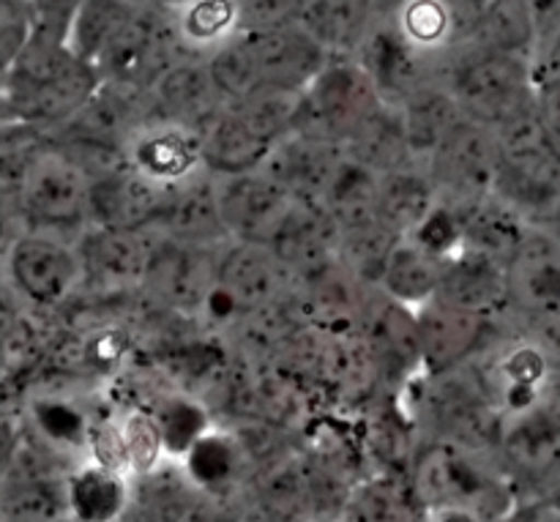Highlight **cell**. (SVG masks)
<instances>
[{
    "label": "cell",
    "mask_w": 560,
    "mask_h": 522,
    "mask_svg": "<svg viewBox=\"0 0 560 522\" xmlns=\"http://www.w3.org/2000/svg\"><path fill=\"white\" fill-rule=\"evenodd\" d=\"M102 88V77L69 47V38L33 31L20 58L3 69V126L55 131Z\"/></svg>",
    "instance_id": "1"
},
{
    "label": "cell",
    "mask_w": 560,
    "mask_h": 522,
    "mask_svg": "<svg viewBox=\"0 0 560 522\" xmlns=\"http://www.w3.org/2000/svg\"><path fill=\"white\" fill-rule=\"evenodd\" d=\"M410 487L430 509H470L498 522L517 509V485L495 452L452 441H430L413 460Z\"/></svg>",
    "instance_id": "2"
},
{
    "label": "cell",
    "mask_w": 560,
    "mask_h": 522,
    "mask_svg": "<svg viewBox=\"0 0 560 522\" xmlns=\"http://www.w3.org/2000/svg\"><path fill=\"white\" fill-rule=\"evenodd\" d=\"M443 85L465 118L498 131L534 109L536 66L520 55L470 44L448 60Z\"/></svg>",
    "instance_id": "3"
},
{
    "label": "cell",
    "mask_w": 560,
    "mask_h": 522,
    "mask_svg": "<svg viewBox=\"0 0 560 522\" xmlns=\"http://www.w3.org/2000/svg\"><path fill=\"white\" fill-rule=\"evenodd\" d=\"M301 93L260 91L228 104L202 129V159L211 175H241L260 170L273 148L293 135Z\"/></svg>",
    "instance_id": "4"
},
{
    "label": "cell",
    "mask_w": 560,
    "mask_h": 522,
    "mask_svg": "<svg viewBox=\"0 0 560 522\" xmlns=\"http://www.w3.org/2000/svg\"><path fill=\"white\" fill-rule=\"evenodd\" d=\"M498 137L501 162L495 195L525 222L541 228L560 206V148L541 129L534 109L498 129Z\"/></svg>",
    "instance_id": "5"
},
{
    "label": "cell",
    "mask_w": 560,
    "mask_h": 522,
    "mask_svg": "<svg viewBox=\"0 0 560 522\" xmlns=\"http://www.w3.org/2000/svg\"><path fill=\"white\" fill-rule=\"evenodd\" d=\"M5 285L20 306L52 312L85 288V263L77 239L44 230H16L5 246Z\"/></svg>",
    "instance_id": "6"
},
{
    "label": "cell",
    "mask_w": 560,
    "mask_h": 522,
    "mask_svg": "<svg viewBox=\"0 0 560 522\" xmlns=\"http://www.w3.org/2000/svg\"><path fill=\"white\" fill-rule=\"evenodd\" d=\"M381 104V93L359 60L331 58L301 93L293 131L348 148Z\"/></svg>",
    "instance_id": "7"
},
{
    "label": "cell",
    "mask_w": 560,
    "mask_h": 522,
    "mask_svg": "<svg viewBox=\"0 0 560 522\" xmlns=\"http://www.w3.org/2000/svg\"><path fill=\"white\" fill-rule=\"evenodd\" d=\"M295 288L271 246L228 241L219 257V282L202 317L213 323H241L277 306Z\"/></svg>",
    "instance_id": "8"
},
{
    "label": "cell",
    "mask_w": 560,
    "mask_h": 522,
    "mask_svg": "<svg viewBox=\"0 0 560 522\" xmlns=\"http://www.w3.org/2000/svg\"><path fill=\"white\" fill-rule=\"evenodd\" d=\"M178 42L164 9H135L113 42L107 44L93 69L102 82L148 93L153 82L180 60Z\"/></svg>",
    "instance_id": "9"
},
{
    "label": "cell",
    "mask_w": 560,
    "mask_h": 522,
    "mask_svg": "<svg viewBox=\"0 0 560 522\" xmlns=\"http://www.w3.org/2000/svg\"><path fill=\"white\" fill-rule=\"evenodd\" d=\"M219 257L222 246L186 244L156 235L142 293L164 310L202 317L219 282Z\"/></svg>",
    "instance_id": "10"
},
{
    "label": "cell",
    "mask_w": 560,
    "mask_h": 522,
    "mask_svg": "<svg viewBox=\"0 0 560 522\" xmlns=\"http://www.w3.org/2000/svg\"><path fill=\"white\" fill-rule=\"evenodd\" d=\"M481 5L468 0H381L377 16L392 22L394 31L446 71L448 60L476 44Z\"/></svg>",
    "instance_id": "11"
},
{
    "label": "cell",
    "mask_w": 560,
    "mask_h": 522,
    "mask_svg": "<svg viewBox=\"0 0 560 522\" xmlns=\"http://www.w3.org/2000/svg\"><path fill=\"white\" fill-rule=\"evenodd\" d=\"M498 162H501L498 131L463 118V124L446 137V142L432 153L424 167L441 202L463 206V202L495 195Z\"/></svg>",
    "instance_id": "12"
},
{
    "label": "cell",
    "mask_w": 560,
    "mask_h": 522,
    "mask_svg": "<svg viewBox=\"0 0 560 522\" xmlns=\"http://www.w3.org/2000/svg\"><path fill=\"white\" fill-rule=\"evenodd\" d=\"M224 233L238 244L271 246L299 202L266 170L213 175Z\"/></svg>",
    "instance_id": "13"
},
{
    "label": "cell",
    "mask_w": 560,
    "mask_h": 522,
    "mask_svg": "<svg viewBox=\"0 0 560 522\" xmlns=\"http://www.w3.org/2000/svg\"><path fill=\"white\" fill-rule=\"evenodd\" d=\"M124 164L162 189L189 184L208 173L202 159V131L151 115L126 140Z\"/></svg>",
    "instance_id": "14"
},
{
    "label": "cell",
    "mask_w": 560,
    "mask_h": 522,
    "mask_svg": "<svg viewBox=\"0 0 560 522\" xmlns=\"http://www.w3.org/2000/svg\"><path fill=\"white\" fill-rule=\"evenodd\" d=\"M509 315L536 328H560V241L530 228L509 260Z\"/></svg>",
    "instance_id": "15"
},
{
    "label": "cell",
    "mask_w": 560,
    "mask_h": 522,
    "mask_svg": "<svg viewBox=\"0 0 560 522\" xmlns=\"http://www.w3.org/2000/svg\"><path fill=\"white\" fill-rule=\"evenodd\" d=\"M241 42L260 91L304 93L331 60V53L304 25L244 31Z\"/></svg>",
    "instance_id": "16"
},
{
    "label": "cell",
    "mask_w": 560,
    "mask_h": 522,
    "mask_svg": "<svg viewBox=\"0 0 560 522\" xmlns=\"http://www.w3.org/2000/svg\"><path fill=\"white\" fill-rule=\"evenodd\" d=\"M498 321L501 317L470 315V312L452 310L446 304L421 306L416 312L419 328L421 372L424 375H446L463 370L487 353L498 343Z\"/></svg>",
    "instance_id": "17"
},
{
    "label": "cell",
    "mask_w": 560,
    "mask_h": 522,
    "mask_svg": "<svg viewBox=\"0 0 560 522\" xmlns=\"http://www.w3.org/2000/svg\"><path fill=\"white\" fill-rule=\"evenodd\" d=\"M156 233L153 230L88 228L77 239L85 263V288L142 290Z\"/></svg>",
    "instance_id": "18"
},
{
    "label": "cell",
    "mask_w": 560,
    "mask_h": 522,
    "mask_svg": "<svg viewBox=\"0 0 560 522\" xmlns=\"http://www.w3.org/2000/svg\"><path fill=\"white\" fill-rule=\"evenodd\" d=\"M355 60H359L366 69V74L372 77L383 102L397 104V107L402 102H408L416 91L430 85V82L443 80L441 66H435L432 60H427L424 55L416 53V49L394 31L392 22H386L383 16H377L370 38H366V44L361 47L359 58Z\"/></svg>",
    "instance_id": "19"
},
{
    "label": "cell",
    "mask_w": 560,
    "mask_h": 522,
    "mask_svg": "<svg viewBox=\"0 0 560 522\" xmlns=\"http://www.w3.org/2000/svg\"><path fill=\"white\" fill-rule=\"evenodd\" d=\"M435 301L470 315H509V266L463 246L443 266Z\"/></svg>",
    "instance_id": "20"
},
{
    "label": "cell",
    "mask_w": 560,
    "mask_h": 522,
    "mask_svg": "<svg viewBox=\"0 0 560 522\" xmlns=\"http://www.w3.org/2000/svg\"><path fill=\"white\" fill-rule=\"evenodd\" d=\"M164 197L167 189L151 184L124 164L113 173L93 178L88 228L153 230Z\"/></svg>",
    "instance_id": "21"
},
{
    "label": "cell",
    "mask_w": 560,
    "mask_h": 522,
    "mask_svg": "<svg viewBox=\"0 0 560 522\" xmlns=\"http://www.w3.org/2000/svg\"><path fill=\"white\" fill-rule=\"evenodd\" d=\"M148 96V107L156 118L175 120V124L206 129L228 104L208 71L206 60L180 58L153 82Z\"/></svg>",
    "instance_id": "22"
},
{
    "label": "cell",
    "mask_w": 560,
    "mask_h": 522,
    "mask_svg": "<svg viewBox=\"0 0 560 522\" xmlns=\"http://www.w3.org/2000/svg\"><path fill=\"white\" fill-rule=\"evenodd\" d=\"M345 153L348 151L342 146L295 135L293 131V135H288L273 148L262 170L271 178H277L295 202H317L320 206L323 195H326L334 173L342 164Z\"/></svg>",
    "instance_id": "23"
},
{
    "label": "cell",
    "mask_w": 560,
    "mask_h": 522,
    "mask_svg": "<svg viewBox=\"0 0 560 522\" xmlns=\"http://www.w3.org/2000/svg\"><path fill=\"white\" fill-rule=\"evenodd\" d=\"M339 241L342 230L323 211V206L299 202L273 239L271 250L288 268L293 282H299L339 260Z\"/></svg>",
    "instance_id": "24"
},
{
    "label": "cell",
    "mask_w": 560,
    "mask_h": 522,
    "mask_svg": "<svg viewBox=\"0 0 560 522\" xmlns=\"http://www.w3.org/2000/svg\"><path fill=\"white\" fill-rule=\"evenodd\" d=\"M153 233L164 239L186 241V244L202 246H224L228 233H224L222 213H219L217 189H213V175L206 173L200 178L167 189L164 206L159 211Z\"/></svg>",
    "instance_id": "25"
},
{
    "label": "cell",
    "mask_w": 560,
    "mask_h": 522,
    "mask_svg": "<svg viewBox=\"0 0 560 522\" xmlns=\"http://www.w3.org/2000/svg\"><path fill=\"white\" fill-rule=\"evenodd\" d=\"M164 11L184 58L208 60L244 33L238 0H175Z\"/></svg>",
    "instance_id": "26"
},
{
    "label": "cell",
    "mask_w": 560,
    "mask_h": 522,
    "mask_svg": "<svg viewBox=\"0 0 560 522\" xmlns=\"http://www.w3.org/2000/svg\"><path fill=\"white\" fill-rule=\"evenodd\" d=\"M135 479L96 460H82L63 482V507L74 522H120L129 514Z\"/></svg>",
    "instance_id": "27"
},
{
    "label": "cell",
    "mask_w": 560,
    "mask_h": 522,
    "mask_svg": "<svg viewBox=\"0 0 560 522\" xmlns=\"http://www.w3.org/2000/svg\"><path fill=\"white\" fill-rule=\"evenodd\" d=\"M452 208L457 213L465 250L485 252L506 266L534 228L498 195H487Z\"/></svg>",
    "instance_id": "28"
},
{
    "label": "cell",
    "mask_w": 560,
    "mask_h": 522,
    "mask_svg": "<svg viewBox=\"0 0 560 522\" xmlns=\"http://www.w3.org/2000/svg\"><path fill=\"white\" fill-rule=\"evenodd\" d=\"M375 22L377 0H310L301 16L331 58H359Z\"/></svg>",
    "instance_id": "29"
},
{
    "label": "cell",
    "mask_w": 560,
    "mask_h": 522,
    "mask_svg": "<svg viewBox=\"0 0 560 522\" xmlns=\"http://www.w3.org/2000/svg\"><path fill=\"white\" fill-rule=\"evenodd\" d=\"M441 206L435 184L421 164L394 170L381 178V200H377V222L399 239H408L424 224Z\"/></svg>",
    "instance_id": "30"
},
{
    "label": "cell",
    "mask_w": 560,
    "mask_h": 522,
    "mask_svg": "<svg viewBox=\"0 0 560 522\" xmlns=\"http://www.w3.org/2000/svg\"><path fill=\"white\" fill-rule=\"evenodd\" d=\"M443 266H446V260L432 255L430 250H424L419 241L399 239L392 257H388L386 268H383L377 290H381L386 299L419 312L421 306L435 301Z\"/></svg>",
    "instance_id": "31"
},
{
    "label": "cell",
    "mask_w": 560,
    "mask_h": 522,
    "mask_svg": "<svg viewBox=\"0 0 560 522\" xmlns=\"http://www.w3.org/2000/svg\"><path fill=\"white\" fill-rule=\"evenodd\" d=\"M180 474L195 490L219 496L233 490L246 468V449L235 432L213 427L180 460Z\"/></svg>",
    "instance_id": "32"
},
{
    "label": "cell",
    "mask_w": 560,
    "mask_h": 522,
    "mask_svg": "<svg viewBox=\"0 0 560 522\" xmlns=\"http://www.w3.org/2000/svg\"><path fill=\"white\" fill-rule=\"evenodd\" d=\"M408 129L410 148H413L416 164L424 167L432 153L446 142V137L463 124V109L454 102L452 91L441 82H430L421 91H416L408 102L399 104Z\"/></svg>",
    "instance_id": "33"
},
{
    "label": "cell",
    "mask_w": 560,
    "mask_h": 522,
    "mask_svg": "<svg viewBox=\"0 0 560 522\" xmlns=\"http://www.w3.org/2000/svg\"><path fill=\"white\" fill-rule=\"evenodd\" d=\"M381 173L364 162L345 153L342 164L334 173L320 206L334 219L342 233L366 228L377 222V200H381Z\"/></svg>",
    "instance_id": "34"
},
{
    "label": "cell",
    "mask_w": 560,
    "mask_h": 522,
    "mask_svg": "<svg viewBox=\"0 0 560 522\" xmlns=\"http://www.w3.org/2000/svg\"><path fill=\"white\" fill-rule=\"evenodd\" d=\"M476 44L536 60L541 25L534 0H487L481 5Z\"/></svg>",
    "instance_id": "35"
},
{
    "label": "cell",
    "mask_w": 560,
    "mask_h": 522,
    "mask_svg": "<svg viewBox=\"0 0 560 522\" xmlns=\"http://www.w3.org/2000/svg\"><path fill=\"white\" fill-rule=\"evenodd\" d=\"M345 151L381 175L416 164L413 148H410L408 140V129H405L402 109L388 102H383L370 115V120L361 126L359 135L348 142Z\"/></svg>",
    "instance_id": "36"
},
{
    "label": "cell",
    "mask_w": 560,
    "mask_h": 522,
    "mask_svg": "<svg viewBox=\"0 0 560 522\" xmlns=\"http://www.w3.org/2000/svg\"><path fill=\"white\" fill-rule=\"evenodd\" d=\"M27 419H31L33 432L52 452L85 454V457H91V438L96 425L77 403L55 397V394L38 397L27 408Z\"/></svg>",
    "instance_id": "37"
},
{
    "label": "cell",
    "mask_w": 560,
    "mask_h": 522,
    "mask_svg": "<svg viewBox=\"0 0 560 522\" xmlns=\"http://www.w3.org/2000/svg\"><path fill=\"white\" fill-rule=\"evenodd\" d=\"M156 430L162 436V446L167 460L180 463L189 454V449L213 430V419L206 410V405L189 394H167L151 408Z\"/></svg>",
    "instance_id": "38"
},
{
    "label": "cell",
    "mask_w": 560,
    "mask_h": 522,
    "mask_svg": "<svg viewBox=\"0 0 560 522\" xmlns=\"http://www.w3.org/2000/svg\"><path fill=\"white\" fill-rule=\"evenodd\" d=\"M424 514L413 487L394 476L366 482L348 503V522H424Z\"/></svg>",
    "instance_id": "39"
},
{
    "label": "cell",
    "mask_w": 560,
    "mask_h": 522,
    "mask_svg": "<svg viewBox=\"0 0 560 522\" xmlns=\"http://www.w3.org/2000/svg\"><path fill=\"white\" fill-rule=\"evenodd\" d=\"M135 9L126 0H85L71 22L69 47L93 66Z\"/></svg>",
    "instance_id": "40"
},
{
    "label": "cell",
    "mask_w": 560,
    "mask_h": 522,
    "mask_svg": "<svg viewBox=\"0 0 560 522\" xmlns=\"http://www.w3.org/2000/svg\"><path fill=\"white\" fill-rule=\"evenodd\" d=\"M113 419L115 427H118L120 449H124L126 471H129L131 479H145V476H151L162 465V460H167L162 446V436H159L151 410L131 408L126 414L113 416Z\"/></svg>",
    "instance_id": "41"
},
{
    "label": "cell",
    "mask_w": 560,
    "mask_h": 522,
    "mask_svg": "<svg viewBox=\"0 0 560 522\" xmlns=\"http://www.w3.org/2000/svg\"><path fill=\"white\" fill-rule=\"evenodd\" d=\"M36 31V20L27 5V0H0V60L3 69H9L22 49L31 42Z\"/></svg>",
    "instance_id": "42"
},
{
    "label": "cell",
    "mask_w": 560,
    "mask_h": 522,
    "mask_svg": "<svg viewBox=\"0 0 560 522\" xmlns=\"http://www.w3.org/2000/svg\"><path fill=\"white\" fill-rule=\"evenodd\" d=\"M244 31H273L301 25L310 0H238Z\"/></svg>",
    "instance_id": "43"
},
{
    "label": "cell",
    "mask_w": 560,
    "mask_h": 522,
    "mask_svg": "<svg viewBox=\"0 0 560 522\" xmlns=\"http://www.w3.org/2000/svg\"><path fill=\"white\" fill-rule=\"evenodd\" d=\"M85 0H27L36 20V31L55 33V36L69 38L71 22Z\"/></svg>",
    "instance_id": "44"
},
{
    "label": "cell",
    "mask_w": 560,
    "mask_h": 522,
    "mask_svg": "<svg viewBox=\"0 0 560 522\" xmlns=\"http://www.w3.org/2000/svg\"><path fill=\"white\" fill-rule=\"evenodd\" d=\"M534 113L547 137L560 148V80L536 77Z\"/></svg>",
    "instance_id": "45"
},
{
    "label": "cell",
    "mask_w": 560,
    "mask_h": 522,
    "mask_svg": "<svg viewBox=\"0 0 560 522\" xmlns=\"http://www.w3.org/2000/svg\"><path fill=\"white\" fill-rule=\"evenodd\" d=\"M536 77L560 80V22L541 36L539 53H536Z\"/></svg>",
    "instance_id": "46"
},
{
    "label": "cell",
    "mask_w": 560,
    "mask_h": 522,
    "mask_svg": "<svg viewBox=\"0 0 560 522\" xmlns=\"http://www.w3.org/2000/svg\"><path fill=\"white\" fill-rule=\"evenodd\" d=\"M424 522H490L470 509H430L424 514Z\"/></svg>",
    "instance_id": "47"
},
{
    "label": "cell",
    "mask_w": 560,
    "mask_h": 522,
    "mask_svg": "<svg viewBox=\"0 0 560 522\" xmlns=\"http://www.w3.org/2000/svg\"><path fill=\"white\" fill-rule=\"evenodd\" d=\"M539 503H545V507L552 509V512H560V468L552 474V479L541 487Z\"/></svg>",
    "instance_id": "48"
},
{
    "label": "cell",
    "mask_w": 560,
    "mask_h": 522,
    "mask_svg": "<svg viewBox=\"0 0 560 522\" xmlns=\"http://www.w3.org/2000/svg\"><path fill=\"white\" fill-rule=\"evenodd\" d=\"M541 228H545L547 233H552V235H556V239L560 241V206L556 208V213H552V217L547 219V224H541Z\"/></svg>",
    "instance_id": "49"
},
{
    "label": "cell",
    "mask_w": 560,
    "mask_h": 522,
    "mask_svg": "<svg viewBox=\"0 0 560 522\" xmlns=\"http://www.w3.org/2000/svg\"><path fill=\"white\" fill-rule=\"evenodd\" d=\"M126 3L137 5V9H164L170 0H126Z\"/></svg>",
    "instance_id": "50"
},
{
    "label": "cell",
    "mask_w": 560,
    "mask_h": 522,
    "mask_svg": "<svg viewBox=\"0 0 560 522\" xmlns=\"http://www.w3.org/2000/svg\"><path fill=\"white\" fill-rule=\"evenodd\" d=\"M541 522H560V512H552V509L545 507V514H541Z\"/></svg>",
    "instance_id": "51"
},
{
    "label": "cell",
    "mask_w": 560,
    "mask_h": 522,
    "mask_svg": "<svg viewBox=\"0 0 560 522\" xmlns=\"http://www.w3.org/2000/svg\"><path fill=\"white\" fill-rule=\"evenodd\" d=\"M468 3H476V5H485L487 0H468Z\"/></svg>",
    "instance_id": "52"
}]
</instances>
